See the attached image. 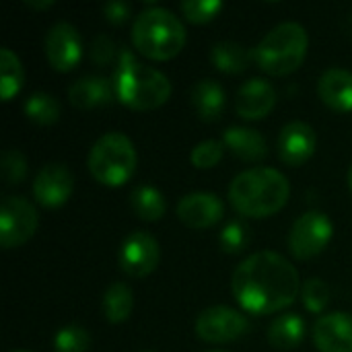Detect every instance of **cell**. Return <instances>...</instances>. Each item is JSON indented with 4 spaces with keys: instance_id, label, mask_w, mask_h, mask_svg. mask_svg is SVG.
<instances>
[{
    "instance_id": "obj_1",
    "label": "cell",
    "mask_w": 352,
    "mask_h": 352,
    "mask_svg": "<svg viewBox=\"0 0 352 352\" xmlns=\"http://www.w3.org/2000/svg\"><path fill=\"white\" fill-rule=\"evenodd\" d=\"M231 293L248 314H276L295 303L301 293L299 272L276 252H256L235 268Z\"/></svg>"
},
{
    "instance_id": "obj_2",
    "label": "cell",
    "mask_w": 352,
    "mask_h": 352,
    "mask_svg": "<svg viewBox=\"0 0 352 352\" xmlns=\"http://www.w3.org/2000/svg\"><path fill=\"white\" fill-rule=\"evenodd\" d=\"M291 196L287 177L272 167H254L239 173L229 186L233 208L248 219H266L276 214Z\"/></svg>"
},
{
    "instance_id": "obj_3",
    "label": "cell",
    "mask_w": 352,
    "mask_h": 352,
    "mask_svg": "<svg viewBox=\"0 0 352 352\" xmlns=\"http://www.w3.org/2000/svg\"><path fill=\"white\" fill-rule=\"evenodd\" d=\"M113 89L120 103L134 111L157 109L171 97L169 78L163 72L138 62L128 52H122V60L113 76Z\"/></svg>"
},
{
    "instance_id": "obj_4",
    "label": "cell",
    "mask_w": 352,
    "mask_h": 352,
    "mask_svg": "<svg viewBox=\"0 0 352 352\" xmlns=\"http://www.w3.org/2000/svg\"><path fill=\"white\" fill-rule=\"evenodd\" d=\"M132 43L142 56L151 60H171L186 45V27L171 10L153 6L134 19Z\"/></svg>"
},
{
    "instance_id": "obj_5",
    "label": "cell",
    "mask_w": 352,
    "mask_h": 352,
    "mask_svg": "<svg viewBox=\"0 0 352 352\" xmlns=\"http://www.w3.org/2000/svg\"><path fill=\"white\" fill-rule=\"evenodd\" d=\"M309 47V35L299 23H280L252 50L256 64L270 76H287L295 72Z\"/></svg>"
},
{
    "instance_id": "obj_6",
    "label": "cell",
    "mask_w": 352,
    "mask_h": 352,
    "mask_svg": "<svg viewBox=\"0 0 352 352\" xmlns=\"http://www.w3.org/2000/svg\"><path fill=\"white\" fill-rule=\"evenodd\" d=\"M87 165L99 184L107 188L124 186L136 169L134 142L122 132H107L93 144Z\"/></svg>"
},
{
    "instance_id": "obj_7",
    "label": "cell",
    "mask_w": 352,
    "mask_h": 352,
    "mask_svg": "<svg viewBox=\"0 0 352 352\" xmlns=\"http://www.w3.org/2000/svg\"><path fill=\"white\" fill-rule=\"evenodd\" d=\"M332 233V221L320 210H309L295 221L289 235V250L297 260H311L328 248Z\"/></svg>"
},
{
    "instance_id": "obj_8",
    "label": "cell",
    "mask_w": 352,
    "mask_h": 352,
    "mask_svg": "<svg viewBox=\"0 0 352 352\" xmlns=\"http://www.w3.org/2000/svg\"><path fill=\"white\" fill-rule=\"evenodd\" d=\"M37 210L21 196L4 198L0 206V245L4 250L21 248L37 231Z\"/></svg>"
},
{
    "instance_id": "obj_9",
    "label": "cell",
    "mask_w": 352,
    "mask_h": 352,
    "mask_svg": "<svg viewBox=\"0 0 352 352\" xmlns=\"http://www.w3.org/2000/svg\"><path fill=\"white\" fill-rule=\"evenodd\" d=\"M196 336L210 344H225L239 340L250 332V322L237 309L214 305L204 309L196 320Z\"/></svg>"
},
{
    "instance_id": "obj_10",
    "label": "cell",
    "mask_w": 352,
    "mask_h": 352,
    "mask_svg": "<svg viewBox=\"0 0 352 352\" xmlns=\"http://www.w3.org/2000/svg\"><path fill=\"white\" fill-rule=\"evenodd\" d=\"M159 260H161L159 243L146 231H134L132 235H128L118 254L120 268L130 278L148 276L159 266Z\"/></svg>"
},
{
    "instance_id": "obj_11",
    "label": "cell",
    "mask_w": 352,
    "mask_h": 352,
    "mask_svg": "<svg viewBox=\"0 0 352 352\" xmlns=\"http://www.w3.org/2000/svg\"><path fill=\"white\" fill-rule=\"evenodd\" d=\"M43 47L50 66L58 72H70L82 56V39L78 29L64 21L56 23L47 31Z\"/></svg>"
},
{
    "instance_id": "obj_12",
    "label": "cell",
    "mask_w": 352,
    "mask_h": 352,
    "mask_svg": "<svg viewBox=\"0 0 352 352\" xmlns=\"http://www.w3.org/2000/svg\"><path fill=\"white\" fill-rule=\"evenodd\" d=\"M74 190V175L62 163L43 165L33 182V196L45 208H58L68 202Z\"/></svg>"
},
{
    "instance_id": "obj_13",
    "label": "cell",
    "mask_w": 352,
    "mask_h": 352,
    "mask_svg": "<svg viewBox=\"0 0 352 352\" xmlns=\"http://www.w3.org/2000/svg\"><path fill=\"white\" fill-rule=\"evenodd\" d=\"M225 214V206L217 194L210 192H192L184 196L177 204V219L188 229H208L217 225Z\"/></svg>"
},
{
    "instance_id": "obj_14",
    "label": "cell",
    "mask_w": 352,
    "mask_h": 352,
    "mask_svg": "<svg viewBox=\"0 0 352 352\" xmlns=\"http://www.w3.org/2000/svg\"><path fill=\"white\" fill-rule=\"evenodd\" d=\"M316 132L305 122H289L278 134V157L289 167L305 165L316 153Z\"/></svg>"
},
{
    "instance_id": "obj_15",
    "label": "cell",
    "mask_w": 352,
    "mask_h": 352,
    "mask_svg": "<svg viewBox=\"0 0 352 352\" xmlns=\"http://www.w3.org/2000/svg\"><path fill=\"white\" fill-rule=\"evenodd\" d=\"M314 342L320 352H352V316L334 311L314 326Z\"/></svg>"
},
{
    "instance_id": "obj_16",
    "label": "cell",
    "mask_w": 352,
    "mask_h": 352,
    "mask_svg": "<svg viewBox=\"0 0 352 352\" xmlns=\"http://www.w3.org/2000/svg\"><path fill=\"white\" fill-rule=\"evenodd\" d=\"M276 105V91L264 78H250L237 93L235 111L243 120H262Z\"/></svg>"
},
{
    "instance_id": "obj_17",
    "label": "cell",
    "mask_w": 352,
    "mask_h": 352,
    "mask_svg": "<svg viewBox=\"0 0 352 352\" xmlns=\"http://www.w3.org/2000/svg\"><path fill=\"white\" fill-rule=\"evenodd\" d=\"M318 95L334 111H352V72L330 68L318 80Z\"/></svg>"
},
{
    "instance_id": "obj_18",
    "label": "cell",
    "mask_w": 352,
    "mask_h": 352,
    "mask_svg": "<svg viewBox=\"0 0 352 352\" xmlns=\"http://www.w3.org/2000/svg\"><path fill=\"white\" fill-rule=\"evenodd\" d=\"M223 144H225V148H229L241 161L258 163V161L268 157L266 140L254 128H245V126L227 128L225 134H223Z\"/></svg>"
},
{
    "instance_id": "obj_19",
    "label": "cell",
    "mask_w": 352,
    "mask_h": 352,
    "mask_svg": "<svg viewBox=\"0 0 352 352\" xmlns=\"http://www.w3.org/2000/svg\"><path fill=\"white\" fill-rule=\"evenodd\" d=\"M116 95L113 85L105 76H82L68 89V101L78 109H93L107 105Z\"/></svg>"
},
{
    "instance_id": "obj_20",
    "label": "cell",
    "mask_w": 352,
    "mask_h": 352,
    "mask_svg": "<svg viewBox=\"0 0 352 352\" xmlns=\"http://www.w3.org/2000/svg\"><path fill=\"white\" fill-rule=\"evenodd\" d=\"M192 105H194L196 113L200 116V120H204V122L221 120L225 105H227L223 87L219 82H214L212 78H204V80L196 82L192 89Z\"/></svg>"
},
{
    "instance_id": "obj_21",
    "label": "cell",
    "mask_w": 352,
    "mask_h": 352,
    "mask_svg": "<svg viewBox=\"0 0 352 352\" xmlns=\"http://www.w3.org/2000/svg\"><path fill=\"white\" fill-rule=\"evenodd\" d=\"M305 338V322L297 314H285L276 318L268 330V342L278 351H293Z\"/></svg>"
},
{
    "instance_id": "obj_22",
    "label": "cell",
    "mask_w": 352,
    "mask_h": 352,
    "mask_svg": "<svg viewBox=\"0 0 352 352\" xmlns=\"http://www.w3.org/2000/svg\"><path fill=\"white\" fill-rule=\"evenodd\" d=\"M252 58H254V52H250L237 41H219L210 50V62L214 64L217 70L225 74L243 72Z\"/></svg>"
},
{
    "instance_id": "obj_23",
    "label": "cell",
    "mask_w": 352,
    "mask_h": 352,
    "mask_svg": "<svg viewBox=\"0 0 352 352\" xmlns=\"http://www.w3.org/2000/svg\"><path fill=\"white\" fill-rule=\"evenodd\" d=\"M130 208L140 221L155 223V221L163 219V214L167 210V204H165L163 194L157 188H153V186H136L130 192Z\"/></svg>"
},
{
    "instance_id": "obj_24",
    "label": "cell",
    "mask_w": 352,
    "mask_h": 352,
    "mask_svg": "<svg viewBox=\"0 0 352 352\" xmlns=\"http://www.w3.org/2000/svg\"><path fill=\"white\" fill-rule=\"evenodd\" d=\"M134 309L132 289L124 283H113L103 295V314L109 324H122Z\"/></svg>"
},
{
    "instance_id": "obj_25",
    "label": "cell",
    "mask_w": 352,
    "mask_h": 352,
    "mask_svg": "<svg viewBox=\"0 0 352 352\" xmlns=\"http://www.w3.org/2000/svg\"><path fill=\"white\" fill-rule=\"evenodd\" d=\"M23 80H25V72H23L19 56L12 50L2 47L0 50V95H2V101H10L21 91Z\"/></svg>"
},
{
    "instance_id": "obj_26",
    "label": "cell",
    "mask_w": 352,
    "mask_h": 352,
    "mask_svg": "<svg viewBox=\"0 0 352 352\" xmlns=\"http://www.w3.org/2000/svg\"><path fill=\"white\" fill-rule=\"evenodd\" d=\"M25 116L39 126H52L60 118V103L50 93H31L25 101Z\"/></svg>"
},
{
    "instance_id": "obj_27",
    "label": "cell",
    "mask_w": 352,
    "mask_h": 352,
    "mask_svg": "<svg viewBox=\"0 0 352 352\" xmlns=\"http://www.w3.org/2000/svg\"><path fill=\"white\" fill-rule=\"evenodd\" d=\"M89 346H91L89 332L76 324L60 328L54 338V351L56 352H87Z\"/></svg>"
},
{
    "instance_id": "obj_28",
    "label": "cell",
    "mask_w": 352,
    "mask_h": 352,
    "mask_svg": "<svg viewBox=\"0 0 352 352\" xmlns=\"http://www.w3.org/2000/svg\"><path fill=\"white\" fill-rule=\"evenodd\" d=\"M179 10L190 23L204 25L219 16V12L223 10V2L221 0H188V2H182Z\"/></svg>"
},
{
    "instance_id": "obj_29",
    "label": "cell",
    "mask_w": 352,
    "mask_h": 352,
    "mask_svg": "<svg viewBox=\"0 0 352 352\" xmlns=\"http://www.w3.org/2000/svg\"><path fill=\"white\" fill-rule=\"evenodd\" d=\"M301 299L307 311L322 314L330 303V287L322 278H309L301 287Z\"/></svg>"
},
{
    "instance_id": "obj_30",
    "label": "cell",
    "mask_w": 352,
    "mask_h": 352,
    "mask_svg": "<svg viewBox=\"0 0 352 352\" xmlns=\"http://www.w3.org/2000/svg\"><path fill=\"white\" fill-rule=\"evenodd\" d=\"M223 155H225L223 140H204L192 148L190 161L196 169H212L221 163Z\"/></svg>"
},
{
    "instance_id": "obj_31",
    "label": "cell",
    "mask_w": 352,
    "mask_h": 352,
    "mask_svg": "<svg viewBox=\"0 0 352 352\" xmlns=\"http://www.w3.org/2000/svg\"><path fill=\"white\" fill-rule=\"evenodd\" d=\"M219 243L225 254H231V256L239 254L250 243V229L241 221H231L223 227L219 235Z\"/></svg>"
},
{
    "instance_id": "obj_32",
    "label": "cell",
    "mask_w": 352,
    "mask_h": 352,
    "mask_svg": "<svg viewBox=\"0 0 352 352\" xmlns=\"http://www.w3.org/2000/svg\"><path fill=\"white\" fill-rule=\"evenodd\" d=\"M0 169H2V177L8 186L21 184L27 177V159L21 151L6 148L0 159Z\"/></svg>"
},
{
    "instance_id": "obj_33",
    "label": "cell",
    "mask_w": 352,
    "mask_h": 352,
    "mask_svg": "<svg viewBox=\"0 0 352 352\" xmlns=\"http://www.w3.org/2000/svg\"><path fill=\"white\" fill-rule=\"evenodd\" d=\"M91 56H93V60H95L99 66L109 64V62L113 60V56H116L111 39H107L105 35L95 37V41H93V50H91Z\"/></svg>"
},
{
    "instance_id": "obj_34",
    "label": "cell",
    "mask_w": 352,
    "mask_h": 352,
    "mask_svg": "<svg viewBox=\"0 0 352 352\" xmlns=\"http://www.w3.org/2000/svg\"><path fill=\"white\" fill-rule=\"evenodd\" d=\"M103 14L105 19L111 23V25H122L130 19V4L126 2H120V0H113V2H107L103 6Z\"/></svg>"
},
{
    "instance_id": "obj_35",
    "label": "cell",
    "mask_w": 352,
    "mask_h": 352,
    "mask_svg": "<svg viewBox=\"0 0 352 352\" xmlns=\"http://www.w3.org/2000/svg\"><path fill=\"white\" fill-rule=\"evenodd\" d=\"M25 4H27L29 8L43 10V8H52V6H54V0H25Z\"/></svg>"
},
{
    "instance_id": "obj_36",
    "label": "cell",
    "mask_w": 352,
    "mask_h": 352,
    "mask_svg": "<svg viewBox=\"0 0 352 352\" xmlns=\"http://www.w3.org/2000/svg\"><path fill=\"white\" fill-rule=\"evenodd\" d=\"M349 186H351V190H352V165H351V169H349Z\"/></svg>"
},
{
    "instance_id": "obj_37",
    "label": "cell",
    "mask_w": 352,
    "mask_h": 352,
    "mask_svg": "<svg viewBox=\"0 0 352 352\" xmlns=\"http://www.w3.org/2000/svg\"><path fill=\"white\" fill-rule=\"evenodd\" d=\"M206 352H225V351H206Z\"/></svg>"
},
{
    "instance_id": "obj_38",
    "label": "cell",
    "mask_w": 352,
    "mask_h": 352,
    "mask_svg": "<svg viewBox=\"0 0 352 352\" xmlns=\"http://www.w3.org/2000/svg\"><path fill=\"white\" fill-rule=\"evenodd\" d=\"M12 352H31V351H12Z\"/></svg>"
}]
</instances>
